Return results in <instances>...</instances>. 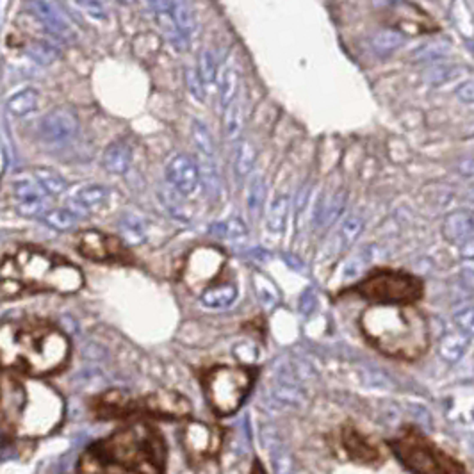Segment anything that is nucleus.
Wrapping results in <instances>:
<instances>
[{"label":"nucleus","mask_w":474,"mask_h":474,"mask_svg":"<svg viewBox=\"0 0 474 474\" xmlns=\"http://www.w3.org/2000/svg\"><path fill=\"white\" fill-rule=\"evenodd\" d=\"M191 138L195 148L202 156H214L216 157V145L212 140V134L209 132L207 125L202 124L200 120H193L191 124Z\"/></svg>","instance_id":"nucleus-24"},{"label":"nucleus","mask_w":474,"mask_h":474,"mask_svg":"<svg viewBox=\"0 0 474 474\" xmlns=\"http://www.w3.org/2000/svg\"><path fill=\"white\" fill-rule=\"evenodd\" d=\"M403 43H405V36L396 31H380L376 32L375 36H373V40H371L373 50L382 54V56L396 52Z\"/></svg>","instance_id":"nucleus-23"},{"label":"nucleus","mask_w":474,"mask_h":474,"mask_svg":"<svg viewBox=\"0 0 474 474\" xmlns=\"http://www.w3.org/2000/svg\"><path fill=\"white\" fill-rule=\"evenodd\" d=\"M132 163V150L127 143L124 141H116V143L109 145L108 150L104 151V159L102 164L112 175H124L131 168Z\"/></svg>","instance_id":"nucleus-17"},{"label":"nucleus","mask_w":474,"mask_h":474,"mask_svg":"<svg viewBox=\"0 0 474 474\" xmlns=\"http://www.w3.org/2000/svg\"><path fill=\"white\" fill-rule=\"evenodd\" d=\"M75 250L84 259L100 264H120V266H132L135 264L134 255L127 248V244L116 237L100 230H82L77 235Z\"/></svg>","instance_id":"nucleus-12"},{"label":"nucleus","mask_w":474,"mask_h":474,"mask_svg":"<svg viewBox=\"0 0 474 474\" xmlns=\"http://www.w3.org/2000/svg\"><path fill=\"white\" fill-rule=\"evenodd\" d=\"M239 84H241V77H239V70L235 66L232 61L225 63L221 66V72H219V84H218V91H219V105L221 109H227L228 104L235 96L239 95Z\"/></svg>","instance_id":"nucleus-16"},{"label":"nucleus","mask_w":474,"mask_h":474,"mask_svg":"<svg viewBox=\"0 0 474 474\" xmlns=\"http://www.w3.org/2000/svg\"><path fill=\"white\" fill-rule=\"evenodd\" d=\"M250 474H267L266 467H264V464L260 462L259 459H253V462H251V467H250Z\"/></svg>","instance_id":"nucleus-38"},{"label":"nucleus","mask_w":474,"mask_h":474,"mask_svg":"<svg viewBox=\"0 0 474 474\" xmlns=\"http://www.w3.org/2000/svg\"><path fill=\"white\" fill-rule=\"evenodd\" d=\"M88 412L95 421H147L175 422L193 417L188 396L173 389H159L147 394H132L125 389H108L88 399Z\"/></svg>","instance_id":"nucleus-6"},{"label":"nucleus","mask_w":474,"mask_h":474,"mask_svg":"<svg viewBox=\"0 0 474 474\" xmlns=\"http://www.w3.org/2000/svg\"><path fill=\"white\" fill-rule=\"evenodd\" d=\"M357 296L367 305H417L424 296V282L408 271L376 267L362 280L335 295V299Z\"/></svg>","instance_id":"nucleus-9"},{"label":"nucleus","mask_w":474,"mask_h":474,"mask_svg":"<svg viewBox=\"0 0 474 474\" xmlns=\"http://www.w3.org/2000/svg\"><path fill=\"white\" fill-rule=\"evenodd\" d=\"M38 108V91L32 88L16 93L9 98L8 109L13 116H25Z\"/></svg>","instance_id":"nucleus-21"},{"label":"nucleus","mask_w":474,"mask_h":474,"mask_svg":"<svg viewBox=\"0 0 474 474\" xmlns=\"http://www.w3.org/2000/svg\"><path fill=\"white\" fill-rule=\"evenodd\" d=\"M166 179L180 195H193L200 184L196 163L189 156H175L166 166Z\"/></svg>","instance_id":"nucleus-14"},{"label":"nucleus","mask_w":474,"mask_h":474,"mask_svg":"<svg viewBox=\"0 0 474 474\" xmlns=\"http://www.w3.org/2000/svg\"><path fill=\"white\" fill-rule=\"evenodd\" d=\"M264 198V180L262 177H253L250 184V205L255 207L257 203Z\"/></svg>","instance_id":"nucleus-35"},{"label":"nucleus","mask_w":474,"mask_h":474,"mask_svg":"<svg viewBox=\"0 0 474 474\" xmlns=\"http://www.w3.org/2000/svg\"><path fill=\"white\" fill-rule=\"evenodd\" d=\"M172 16L175 20L177 27L182 32L186 40L193 36L198 27V22H196V16L193 13L191 6L188 4V0H173L172 4Z\"/></svg>","instance_id":"nucleus-19"},{"label":"nucleus","mask_w":474,"mask_h":474,"mask_svg":"<svg viewBox=\"0 0 474 474\" xmlns=\"http://www.w3.org/2000/svg\"><path fill=\"white\" fill-rule=\"evenodd\" d=\"M186 84L188 89L198 102H203V95H205V88H203L202 79H200L196 68H186Z\"/></svg>","instance_id":"nucleus-33"},{"label":"nucleus","mask_w":474,"mask_h":474,"mask_svg":"<svg viewBox=\"0 0 474 474\" xmlns=\"http://www.w3.org/2000/svg\"><path fill=\"white\" fill-rule=\"evenodd\" d=\"M257 161V148L250 140H241L235 145V173L239 177L250 175Z\"/></svg>","instance_id":"nucleus-20"},{"label":"nucleus","mask_w":474,"mask_h":474,"mask_svg":"<svg viewBox=\"0 0 474 474\" xmlns=\"http://www.w3.org/2000/svg\"><path fill=\"white\" fill-rule=\"evenodd\" d=\"M389 453L410 474H469L462 460L447 453L417 424L406 422L387 438Z\"/></svg>","instance_id":"nucleus-7"},{"label":"nucleus","mask_w":474,"mask_h":474,"mask_svg":"<svg viewBox=\"0 0 474 474\" xmlns=\"http://www.w3.org/2000/svg\"><path fill=\"white\" fill-rule=\"evenodd\" d=\"M450 50L451 47L447 43H444V41H430V43L422 45V47H419L415 50L414 59L421 61V63H424V61L443 59V57H446L450 54Z\"/></svg>","instance_id":"nucleus-30"},{"label":"nucleus","mask_w":474,"mask_h":474,"mask_svg":"<svg viewBox=\"0 0 474 474\" xmlns=\"http://www.w3.org/2000/svg\"><path fill=\"white\" fill-rule=\"evenodd\" d=\"M27 52L29 56L32 57V59L36 61L38 64H43V66H47V64L54 63V61L57 59V48L54 47L50 41H45V40H31L27 45Z\"/></svg>","instance_id":"nucleus-27"},{"label":"nucleus","mask_w":474,"mask_h":474,"mask_svg":"<svg viewBox=\"0 0 474 474\" xmlns=\"http://www.w3.org/2000/svg\"><path fill=\"white\" fill-rule=\"evenodd\" d=\"M24 8L29 9L32 16H36L38 22L45 27V31L50 32L57 40H70L72 38V29L66 22L56 13L52 6L45 0H24Z\"/></svg>","instance_id":"nucleus-15"},{"label":"nucleus","mask_w":474,"mask_h":474,"mask_svg":"<svg viewBox=\"0 0 474 474\" xmlns=\"http://www.w3.org/2000/svg\"><path fill=\"white\" fill-rule=\"evenodd\" d=\"M170 447L157 422L131 419L89 444L75 474H166Z\"/></svg>","instance_id":"nucleus-1"},{"label":"nucleus","mask_w":474,"mask_h":474,"mask_svg":"<svg viewBox=\"0 0 474 474\" xmlns=\"http://www.w3.org/2000/svg\"><path fill=\"white\" fill-rule=\"evenodd\" d=\"M457 95H459V98L462 100V102H466V104H471L474 98V93H473V82H464L462 86H460L459 89H457Z\"/></svg>","instance_id":"nucleus-37"},{"label":"nucleus","mask_w":474,"mask_h":474,"mask_svg":"<svg viewBox=\"0 0 474 474\" xmlns=\"http://www.w3.org/2000/svg\"><path fill=\"white\" fill-rule=\"evenodd\" d=\"M462 70L464 68L454 66V64H435L424 73V79L430 86H443V84L459 79L462 75Z\"/></svg>","instance_id":"nucleus-26"},{"label":"nucleus","mask_w":474,"mask_h":474,"mask_svg":"<svg viewBox=\"0 0 474 474\" xmlns=\"http://www.w3.org/2000/svg\"><path fill=\"white\" fill-rule=\"evenodd\" d=\"M47 221L57 228H68L72 225L73 218L66 211H54L47 216Z\"/></svg>","instance_id":"nucleus-36"},{"label":"nucleus","mask_w":474,"mask_h":474,"mask_svg":"<svg viewBox=\"0 0 474 474\" xmlns=\"http://www.w3.org/2000/svg\"><path fill=\"white\" fill-rule=\"evenodd\" d=\"M227 438V428L218 422H205L200 419H186L180 428L179 443L186 462L193 469H202L218 462Z\"/></svg>","instance_id":"nucleus-10"},{"label":"nucleus","mask_w":474,"mask_h":474,"mask_svg":"<svg viewBox=\"0 0 474 474\" xmlns=\"http://www.w3.org/2000/svg\"><path fill=\"white\" fill-rule=\"evenodd\" d=\"M202 302L209 307H218V305H228L235 298V287L232 283H219V286L209 287L207 291L200 295Z\"/></svg>","instance_id":"nucleus-25"},{"label":"nucleus","mask_w":474,"mask_h":474,"mask_svg":"<svg viewBox=\"0 0 474 474\" xmlns=\"http://www.w3.org/2000/svg\"><path fill=\"white\" fill-rule=\"evenodd\" d=\"M73 4L95 20H108V11L100 0H73Z\"/></svg>","instance_id":"nucleus-32"},{"label":"nucleus","mask_w":474,"mask_h":474,"mask_svg":"<svg viewBox=\"0 0 474 474\" xmlns=\"http://www.w3.org/2000/svg\"><path fill=\"white\" fill-rule=\"evenodd\" d=\"M72 359V341L50 319L22 316L0 321V373L47 378L63 373Z\"/></svg>","instance_id":"nucleus-2"},{"label":"nucleus","mask_w":474,"mask_h":474,"mask_svg":"<svg viewBox=\"0 0 474 474\" xmlns=\"http://www.w3.org/2000/svg\"><path fill=\"white\" fill-rule=\"evenodd\" d=\"M196 72H198L200 79H202L203 88H207V86L214 82L216 77H218V63H216V57L211 50H203L200 54L198 70Z\"/></svg>","instance_id":"nucleus-29"},{"label":"nucleus","mask_w":474,"mask_h":474,"mask_svg":"<svg viewBox=\"0 0 474 474\" xmlns=\"http://www.w3.org/2000/svg\"><path fill=\"white\" fill-rule=\"evenodd\" d=\"M244 125V100L237 95L225 109V135L228 141L239 140Z\"/></svg>","instance_id":"nucleus-18"},{"label":"nucleus","mask_w":474,"mask_h":474,"mask_svg":"<svg viewBox=\"0 0 474 474\" xmlns=\"http://www.w3.org/2000/svg\"><path fill=\"white\" fill-rule=\"evenodd\" d=\"M259 375L260 367L253 364H214L200 371V387L212 414L219 419L237 414Z\"/></svg>","instance_id":"nucleus-8"},{"label":"nucleus","mask_w":474,"mask_h":474,"mask_svg":"<svg viewBox=\"0 0 474 474\" xmlns=\"http://www.w3.org/2000/svg\"><path fill=\"white\" fill-rule=\"evenodd\" d=\"M116 4H121V6H132L135 4V0H114Z\"/></svg>","instance_id":"nucleus-39"},{"label":"nucleus","mask_w":474,"mask_h":474,"mask_svg":"<svg viewBox=\"0 0 474 474\" xmlns=\"http://www.w3.org/2000/svg\"><path fill=\"white\" fill-rule=\"evenodd\" d=\"M359 330L373 350L398 362H417L431 346L430 321L417 305H367Z\"/></svg>","instance_id":"nucleus-5"},{"label":"nucleus","mask_w":474,"mask_h":474,"mask_svg":"<svg viewBox=\"0 0 474 474\" xmlns=\"http://www.w3.org/2000/svg\"><path fill=\"white\" fill-rule=\"evenodd\" d=\"M339 447L343 451L344 459L355 466L378 469L387 462V446H383L378 438L360 430L355 422L344 421L339 428Z\"/></svg>","instance_id":"nucleus-11"},{"label":"nucleus","mask_w":474,"mask_h":474,"mask_svg":"<svg viewBox=\"0 0 474 474\" xmlns=\"http://www.w3.org/2000/svg\"><path fill=\"white\" fill-rule=\"evenodd\" d=\"M40 132L45 143L63 147L75 140L77 132H79V121L73 112L66 111V109H56V111L48 112L41 120Z\"/></svg>","instance_id":"nucleus-13"},{"label":"nucleus","mask_w":474,"mask_h":474,"mask_svg":"<svg viewBox=\"0 0 474 474\" xmlns=\"http://www.w3.org/2000/svg\"><path fill=\"white\" fill-rule=\"evenodd\" d=\"M86 283L84 273L66 257L24 244L0 255V302L34 295H77Z\"/></svg>","instance_id":"nucleus-3"},{"label":"nucleus","mask_w":474,"mask_h":474,"mask_svg":"<svg viewBox=\"0 0 474 474\" xmlns=\"http://www.w3.org/2000/svg\"><path fill=\"white\" fill-rule=\"evenodd\" d=\"M32 177L38 182V186L48 195H59L66 189V182H64L63 177L54 170H48V168H36L32 172Z\"/></svg>","instance_id":"nucleus-22"},{"label":"nucleus","mask_w":474,"mask_h":474,"mask_svg":"<svg viewBox=\"0 0 474 474\" xmlns=\"http://www.w3.org/2000/svg\"><path fill=\"white\" fill-rule=\"evenodd\" d=\"M108 198V189L104 186H88L80 189L75 196V203L80 209H95L105 202Z\"/></svg>","instance_id":"nucleus-28"},{"label":"nucleus","mask_w":474,"mask_h":474,"mask_svg":"<svg viewBox=\"0 0 474 474\" xmlns=\"http://www.w3.org/2000/svg\"><path fill=\"white\" fill-rule=\"evenodd\" d=\"M64 419V399L41 378L0 373V428L9 440L54 434Z\"/></svg>","instance_id":"nucleus-4"},{"label":"nucleus","mask_w":474,"mask_h":474,"mask_svg":"<svg viewBox=\"0 0 474 474\" xmlns=\"http://www.w3.org/2000/svg\"><path fill=\"white\" fill-rule=\"evenodd\" d=\"M286 211H287V198H286V196H279V198H275V202H273V205H271V212H269L271 228L282 227L283 218H286Z\"/></svg>","instance_id":"nucleus-34"},{"label":"nucleus","mask_w":474,"mask_h":474,"mask_svg":"<svg viewBox=\"0 0 474 474\" xmlns=\"http://www.w3.org/2000/svg\"><path fill=\"white\" fill-rule=\"evenodd\" d=\"M446 227L451 239H464L471 234V216L467 212H457L447 219Z\"/></svg>","instance_id":"nucleus-31"}]
</instances>
